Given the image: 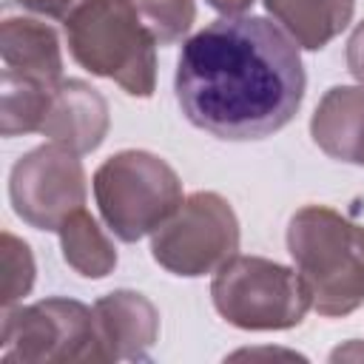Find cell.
I'll list each match as a JSON object with an SVG mask.
<instances>
[{
  "label": "cell",
  "mask_w": 364,
  "mask_h": 364,
  "mask_svg": "<svg viewBox=\"0 0 364 364\" xmlns=\"http://www.w3.org/2000/svg\"><path fill=\"white\" fill-rule=\"evenodd\" d=\"M57 85L3 71V136L40 131Z\"/></svg>",
  "instance_id": "obj_14"
},
{
  "label": "cell",
  "mask_w": 364,
  "mask_h": 364,
  "mask_svg": "<svg viewBox=\"0 0 364 364\" xmlns=\"http://www.w3.org/2000/svg\"><path fill=\"white\" fill-rule=\"evenodd\" d=\"M264 6L304 48H321L353 14V0H264Z\"/></svg>",
  "instance_id": "obj_13"
},
{
  "label": "cell",
  "mask_w": 364,
  "mask_h": 364,
  "mask_svg": "<svg viewBox=\"0 0 364 364\" xmlns=\"http://www.w3.org/2000/svg\"><path fill=\"white\" fill-rule=\"evenodd\" d=\"M34 279V264L28 245L14 239L11 233H3V307L9 310L20 296L28 293Z\"/></svg>",
  "instance_id": "obj_17"
},
{
  "label": "cell",
  "mask_w": 364,
  "mask_h": 364,
  "mask_svg": "<svg viewBox=\"0 0 364 364\" xmlns=\"http://www.w3.org/2000/svg\"><path fill=\"white\" fill-rule=\"evenodd\" d=\"M60 242L65 262L80 273L100 279L117 264V253L108 245V239L100 233L97 222L80 208L60 225Z\"/></svg>",
  "instance_id": "obj_15"
},
{
  "label": "cell",
  "mask_w": 364,
  "mask_h": 364,
  "mask_svg": "<svg viewBox=\"0 0 364 364\" xmlns=\"http://www.w3.org/2000/svg\"><path fill=\"white\" fill-rule=\"evenodd\" d=\"M74 60L91 74L117 80L128 94L154 91V34L131 0H85L65 17Z\"/></svg>",
  "instance_id": "obj_3"
},
{
  "label": "cell",
  "mask_w": 364,
  "mask_h": 364,
  "mask_svg": "<svg viewBox=\"0 0 364 364\" xmlns=\"http://www.w3.org/2000/svg\"><path fill=\"white\" fill-rule=\"evenodd\" d=\"M313 136L330 156L364 165V91L330 88L316 108Z\"/></svg>",
  "instance_id": "obj_11"
},
{
  "label": "cell",
  "mask_w": 364,
  "mask_h": 364,
  "mask_svg": "<svg viewBox=\"0 0 364 364\" xmlns=\"http://www.w3.org/2000/svg\"><path fill=\"white\" fill-rule=\"evenodd\" d=\"M0 341L3 364L114 358L97 313L68 299H46L31 307L6 310Z\"/></svg>",
  "instance_id": "obj_6"
},
{
  "label": "cell",
  "mask_w": 364,
  "mask_h": 364,
  "mask_svg": "<svg viewBox=\"0 0 364 364\" xmlns=\"http://www.w3.org/2000/svg\"><path fill=\"white\" fill-rule=\"evenodd\" d=\"M0 51H3V71L34 77L51 85H60L63 60H60V43L57 34L34 20V17H6L3 34H0Z\"/></svg>",
  "instance_id": "obj_10"
},
{
  "label": "cell",
  "mask_w": 364,
  "mask_h": 364,
  "mask_svg": "<svg viewBox=\"0 0 364 364\" xmlns=\"http://www.w3.org/2000/svg\"><path fill=\"white\" fill-rule=\"evenodd\" d=\"M287 247L321 316H344L364 301V228L310 205L290 219Z\"/></svg>",
  "instance_id": "obj_2"
},
{
  "label": "cell",
  "mask_w": 364,
  "mask_h": 364,
  "mask_svg": "<svg viewBox=\"0 0 364 364\" xmlns=\"http://www.w3.org/2000/svg\"><path fill=\"white\" fill-rule=\"evenodd\" d=\"M347 65L353 71V77L358 82H364V23L355 28V34L350 37V46H347Z\"/></svg>",
  "instance_id": "obj_19"
},
{
  "label": "cell",
  "mask_w": 364,
  "mask_h": 364,
  "mask_svg": "<svg viewBox=\"0 0 364 364\" xmlns=\"http://www.w3.org/2000/svg\"><path fill=\"white\" fill-rule=\"evenodd\" d=\"M239 245L236 216L216 193H193L154 233V259L176 276H202L225 264Z\"/></svg>",
  "instance_id": "obj_7"
},
{
  "label": "cell",
  "mask_w": 364,
  "mask_h": 364,
  "mask_svg": "<svg viewBox=\"0 0 364 364\" xmlns=\"http://www.w3.org/2000/svg\"><path fill=\"white\" fill-rule=\"evenodd\" d=\"M94 196L102 219L122 242L156 230L179 205V176L168 162L145 151H122L94 173Z\"/></svg>",
  "instance_id": "obj_4"
},
{
  "label": "cell",
  "mask_w": 364,
  "mask_h": 364,
  "mask_svg": "<svg viewBox=\"0 0 364 364\" xmlns=\"http://www.w3.org/2000/svg\"><path fill=\"white\" fill-rule=\"evenodd\" d=\"M159 46L179 40L193 23V0H131Z\"/></svg>",
  "instance_id": "obj_16"
},
{
  "label": "cell",
  "mask_w": 364,
  "mask_h": 364,
  "mask_svg": "<svg viewBox=\"0 0 364 364\" xmlns=\"http://www.w3.org/2000/svg\"><path fill=\"white\" fill-rule=\"evenodd\" d=\"M105 128H108L105 100L80 80H63L54 91L40 134L51 136L57 145L71 148L74 154H88L102 142Z\"/></svg>",
  "instance_id": "obj_9"
},
{
  "label": "cell",
  "mask_w": 364,
  "mask_h": 364,
  "mask_svg": "<svg viewBox=\"0 0 364 364\" xmlns=\"http://www.w3.org/2000/svg\"><path fill=\"white\" fill-rule=\"evenodd\" d=\"M176 102L219 139H264L304 97L299 40L267 17L230 14L196 31L176 60Z\"/></svg>",
  "instance_id": "obj_1"
},
{
  "label": "cell",
  "mask_w": 364,
  "mask_h": 364,
  "mask_svg": "<svg viewBox=\"0 0 364 364\" xmlns=\"http://www.w3.org/2000/svg\"><path fill=\"white\" fill-rule=\"evenodd\" d=\"M210 293L216 310L245 330L293 327L313 304L299 273L256 256H233L219 264Z\"/></svg>",
  "instance_id": "obj_5"
},
{
  "label": "cell",
  "mask_w": 364,
  "mask_h": 364,
  "mask_svg": "<svg viewBox=\"0 0 364 364\" xmlns=\"http://www.w3.org/2000/svg\"><path fill=\"white\" fill-rule=\"evenodd\" d=\"M26 9H31V11H40V14H48V17H68L80 3H85V0H20Z\"/></svg>",
  "instance_id": "obj_18"
},
{
  "label": "cell",
  "mask_w": 364,
  "mask_h": 364,
  "mask_svg": "<svg viewBox=\"0 0 364 364\" xmlns=\"http://www.w3.org/2000/svg\"><path fill=\"white\" fill-rule=\"evenodd\" d=\"M213 9H219V11H225L228 17L230 14H242L247 6H253V0H208Z\"/></svg>",
  "instance_id": "obj_20"
},
{
  "label": "cell",
  "mask_w": 364,
  "mask_h": 364,
  "mask_svg": "<svg viewBox=\"0 0 364 364\" xmlns=\"http://www.w3.org/2000/svg\"><path fill=\"white\" fill-rule=\"evenodd\" d=\"M9 191L23 222L37 230H60V225L85 205L82 165L65 145H40L20 156Z\"/></svg>",
  "instance_id": "obj_8"
},
{
  "label": "cell",
  "mask_w": 364,
  "mask_h": 364,
  "mask_svg": "<svg viewBox=\"0 0 364 364\" xmlns=\"http://www.w3.org/2000/svg\"><path fill=\"white\" fill-rule=\"evenodd\" d=\"M94 313L100 318L102 336L114 358L117 355L142 358L156 338V313L151 301H145L139 293H128V290L111 293L97 301Z\"/></svg>",
  "instance_id": "obj_12"
}]
</instances>
